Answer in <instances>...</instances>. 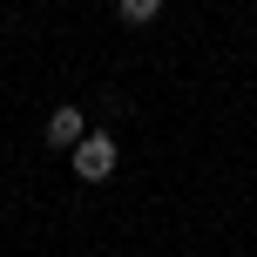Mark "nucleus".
Segmentation results:
<instances>
[{
    "label": "nucleus",
    "instance_id": "f257e3e1",
    "mask_svg": "<svg viewBox=\"0 0 257 257\" xmlns=\"http://www.w3.org/2000/svg\"><path fill=\"white\" fill-rule=\"evenodd\" d=\"M68 163H75V176L81 183H102V176H115V136H81L75 149H68Z\"/></svg>",
    "mask_w": 257,
    "mask_h": 257
},
{
    "label": "nucleus",
    "instance_id": "f03ea898",
    "mask_svg": "<svg viewBox=\"0 0 257 257\" xmlns=\"http://www.w3.org/2000/svg\"><path fill=\"white\" fill-rule=\"evenodd\" d=\"M81 136H88V122H81V108H54V115H48V142H54V149H75Z\"/></svg>",
    "mask_w": 257,
    "mask_h": 257
},
{
    "label": "nucleus",
    "instance_id": "7ed1b4c3",
    "mask_svg": "<svg viewBox=\"0 0 257 257\" xmlns=\"http://www.w3.org/2000/svg\"><path fill=\"white\" fill-rule=\"evenodd\" d=\"M115 14L128 27H142V21H156V14H163V0H115Z\"/></svg>",
    "mask_w": 257,
    "mask_h": 257
}]
</instances>
